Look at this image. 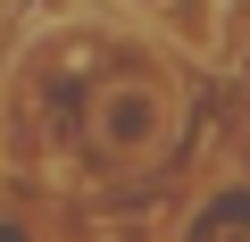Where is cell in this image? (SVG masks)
I'll list each match as a JSON object with an SVG mask.
<instances>
[{
  "mask_svg": "<svg viewBox=\"0 0 250 242\" xmlns=\"http://www.w3.org/2000/svg\"><path fill=\"white\" fill-rule=\"evenodd\" d=\"M100 151L117 159V167H134V159H159L167 151V134H175V100L159 92V84H117V92H100Z\"/></svg>",
  "mask_w": 250,
  "mask_h": 242,
  "instance_id": "6da1fadb",
  "label": "cell"
},
{
  "mask_svg": "<svg viewBox=\"0 0 250 242\" xmlns=\"http://www.w3.org/2000/svg\"><path fill=\"white\" fill-rule=\"evenodd\" d=\"M225 225H250V192H225L200 209V234H225Z\"/></svg>",
  "mask_w": 250,
  "mask_h": 242,
  "instance_id": "7a4b0ae2",
  "label": "cell"
},
{
  "mask_svg": "<svg viewBox=\"0 0 250 242\" xmlns=\"http://www.w3.org/2000/svg\"><path fill=\"white\" fill-rule=\"evenodd\" d=\"M134 9H150V17H167V9H175V0H134Z\"/></svg>",
  "mask_w": 250,
  "mask_h": 242,
  "instance_id": "3957f363",
  "label": "cell"
}]
</instances>
